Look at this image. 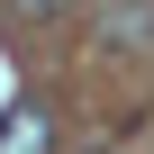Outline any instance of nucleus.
Segmentation results:
<instances>
[{"label":"nucleus","mask_w":154,"mask_h":154,"mask_svg":"<svg viewBox=\"0 0 154 154\" xmlns=\"http://www.w3.org/2000/svg\"><path fill=\"white\" fill-rule=\"evenodd\" d=\"M0 154H54V118L36 100H18L9 118H0Z\"/></svg>","instance_id":"f257e3e1"},{"label":"nucleus","mask_w":154,"mask_h":154,"mask_svg":"<svg viewBox=\"0 0 154 154\" xmlns=\"http://www.w3.org/2000/svg\"><path fill=\"white\" fill-rule=\"evenodd\" d=\"M154 36V0H136V9H109V45H145Z\"/></svg>","instance_id":"f03ea898"},{"label":"nucleus","mask_w":154,"mask_h":154,"mask_svg":"<svg viewBox=\"0 0 154 154\" xmlns=\"http://www.w3.org/2000/svg\"><path fill=\"white\" fill-rule=\"evenodd\" d=\"M9 9H27V18H45V9H63V0H9Z\"/></svg>","instance_id":"7ed1b4c3"}]
</instances>
